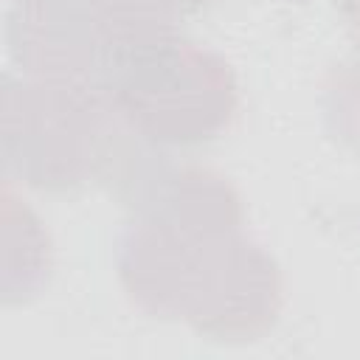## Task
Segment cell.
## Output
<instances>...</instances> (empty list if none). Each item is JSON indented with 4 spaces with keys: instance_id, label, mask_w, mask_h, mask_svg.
Instances as JSON below:
<instances>
[{
    "instance_id": "1",
    "label": "cell",
    "mask_w": 360,
    "mask_h": 360,
    "mask_svg": "<svg viewBox=\"0 0 360 360\" xmlns=\"http://www.w3.org/2000/svg\"><path fill=\"white\" fill-rule=\"evenodd\" d=\"M141 135L90 82L6 76L0 152L6 177L39 191L110 186Z\"/></svg>"
},
{
    "instance_id": "2",
    "label": "cell",
    "mask_w": 360,
    "mask_h": 360,
    "mask_svg": "<svg viewBox=\"0 0 360 360\" xmlns=\"http://www.w3.org/2000/svg\"><path fill=\"white\" fill-rule=\"evenodd\" d=\"M127 127L160 149L214 141L239 110L236 73L222 53L160 25L132 42L98 84Z\"/></svg>"
},
{
    "instance_id": "3",
    "label": "cell",
    "mask_w": 360,
    "mask_h": 360,
    "mask_svg": "<svg viewBox=\"0 0 360 360\" xmlns=\"http://www.w3.org/2000/svg\"><path fill=\"white\" fill-rule=\"evenodd\" d=\"M177 17L149 3L104 0H11L3 42L11 65L28 79L101 84L115 59L143 34Z\"/></svg>"
},
{
    "instance_id": "4",
    "label": "cell",
    "mask_w": 360,
    "mask_h": 360,
    "mask_svg": "<svg viewBox=\"0 0 360 360\" xmlns=\"http://www.w3.org/2000/svg\"><path fill=\"white\" fill-rule=\"evenodd\" d=\"M180 290L177 321L214 343H256L284 309V273L245 228L197 236Z\"/></svg>"
},
{
    "instance_id": "5",
    "label": "cell",
    "mask_w": 360,
    "mask_h": 360,
    "mask_svg": "<svg viewBox=\"0 0 360 360\" xmlns=\"http://www.w3.org/2000/svg\"><path fill=\"white\" fill-rule=\"evenodd\" d=\"M53 273V242L37 211L17 197L11 177L3 186V262L0 298L6 307L37 298Z\"/></svg>"
},
{
    "instance_id": "6",
    "label": "cell",
    "mask_w": 360,
    "mask_h": 360,
    "mask_svg": "<svg viewBox=\"0 0 360 360\" xmlns=\"http://www.w3.org/2000/svg\"><path fill=\"white\" fill-rule=\"evenodd\" d=\"M321 115L338 143L360 152V56L329 68L321 87Z\"/></svg>"
},
{
    "instance_id": "7",
    "label": "cell",
    "mask_w": 360,
    "mask_h": 360,
    "mask_svg": "<svg viewBox=\"0 0 360 360\" xmlns=\"http://www.w3.org/2000/svg\"><path fill=\"white\" fill-rule=\"evenodd\" d=\"M149 3H152L155 8H160V11L172 14V17L183 20L186 14H197V11L208 8L214 0H149Z\"/></svg>"
},
{
    "instance_id": "8",
    "label": "cell",
    "mask_w": 360,
    "mask_h": 360,
    "mask_svg": "<svg viewBox=\"0 0 360 360\" xmlns=\"http://www.w3.org/2000/svg\"><path fill=\"white\" fill-rule=\"evenodd\" d=\"M332 6L343 17L346 28L360 39V0H332Z\"/></svg>"
},
{
    "instance_id": "9",
    "label": "cell",
    "mask_w": 360,
    "mask_h": 360,
    "mask_svg": "<svg viewBox=\"0 0 360 360\" xmlns=\"http://www.w3.org/2000/svg\"><path fill=\"white\" fill-rule=\"evenodd\" d=\"M104 3H149V0H104ZM152 6V3H149Z\"/></svg>"
}]
</instances>
